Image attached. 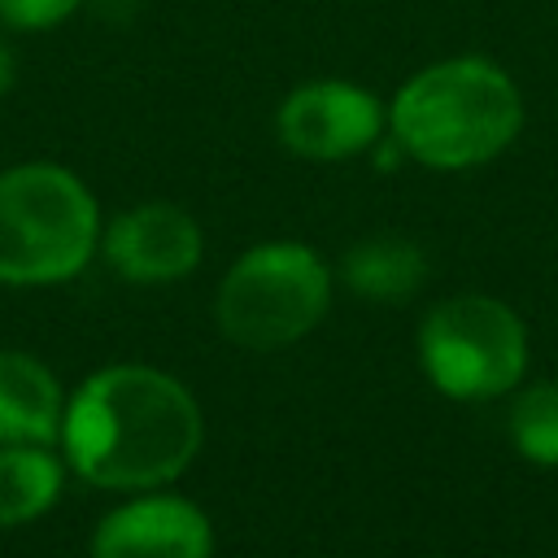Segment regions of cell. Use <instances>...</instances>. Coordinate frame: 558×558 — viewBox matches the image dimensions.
<instances>
[{"instance_id":"9","label":"cell","mask_w":558,"mask_h":558,"mask_svg":"<svg viewBox=\"0 0 558 558\" xmlns=\"http://www.w3.org/2000/svg\"><path fill=\"white\" fill-rule=\"evenodd\" d=\"M65 397L52 371L17 349H0V445H52Z\"/></svg>"},{"instance_id":"8","label":"cell","mask_w":558,"mask_h":558,"mask_svg":"<svg viewBox=\"0 0 558 558\" xmlns=\"http://www.w3.org/2000/svg\"><path fill=\"white\" fill-rule=\"evenodd\" d=\"M87 558H214V527L201 506L148 493L96 523Z\"/></svg>"},{"instance_id":"7","label":"cell","mask_w":558,"mask_h":558,"mask_svg":"<svg viewBox=\"0 0 558 558\" xmlns=\"http://www.w3.org/2000/svg\"><path fill=\"white\" fill-rule=\"evenodd\" d=\"M100 248H105V262L126 283H174L196 270L205 240L187 209L170 201H148V205L122 209L105 227Z\"/></svg>"},{"instance_id":"3","label":"cell","mask_w":558,"mask_h":558,"mask_svg":"<svg viewBox=\"0 0 558 558\" xmlns=\"http://www.w3.org/2000/svg\"><path fill=\"white\" fill-rule=\"evenodd\" d=\"M100 248V209L87 183L57 161L0 170V283L44 288L74 279Z\"/></svg>"},{"instance_id":"4","label":"cell","mask_w":558,"mask_h":558,"mask_svg":"<svg viewBox=\"0 0 558 558\" xmlns=\"http://www.w3.org/2000/svg\"><path fill=\"white\" fill-rule=\"evenodd\" d=\"M331 305L323 257L296 240H270L231 262L218 283V327L240 349H283L314 331Z\"/></svg>"},{"instance_id":"12","label":"cell","mask_w":558,"mask_h":558,"mask_svg":"<svg viewBox=\"0 0 558 558\" xmlns=\"http://www.w3.org/2000/svg\"><path fill=\"white\" fill-rule=\"evenodd\" d=\"M510 436L527 462L558 466V384H532L514 397Z\"/></svg>"},{"instance_id":"13","label":"cell","mask_w":558,"mask_h":558,"mask_svg":"<svg viewBox=\"0 0 558 558\" xmlns=\"http://www.w3.org/2000/svg\"><path fill=\"white\" fill-rule=\"evenodd\" d=\"M87 0H0V22L13 31H52Z\"/></svg>"},{"instance_id":"10","label":"cell","mask_w":558,"mask_h":558,"mask_svg":"<svg viewBox=\"0 0 558 558\" xmlns=\"http://www.w3.org/2000/svg\"><path fill=\"white\" fill-rule=\"evenodd\" d=\"M427 275V257L405 235H366L340 257V279L371 301H401Z\"/></svg>"},{"instance_id":"1","label":"cell","mask_w":558,"mask_h":558,"mask_svg":"<svg viewBox=\"0 0 558 558\" xmlns=\"http://www.w3.org/2000/svg\"><path fill=\"white\" fill-rule=\"evenodd\" d=\"M201 436V405L174 375L157 366H105L65 401L57 440L78 480L140 493L179 480Z\"/></svg>"},{"instance_id":"14","label":"cell","mask_w":558,"mask_h":558,"mask_svg":"<svg viewBox=\"0 0 558 558\" xmlns=\"http://www.w3.org/2000/svg\"><path fill=\"white\" fill-rule=\"evenodd\" d=\"M17 83V61H13V48L0 44V96H9V87Z\"/></svg>"},{"instance_id":"5","label":"cell","mask_w":558,"mask_h":558,"mask_svg":"<svg viewBox=\"0 0 558 558\" xmlns=\"http://www.w3.org/2000/svg\"><path fill=\"white\" fill-rule=\"evenodd\" d=\"M427 379L458 401H488L519 384L527 336L510 305L493 296H449L418 327Z\"/></svg>"},{"instance_id":"2","label":"cell","mask_w":558,"mask_h":558,"mask_svg":"<svg viewBox=\"0 0 558 558\" xmlns=\"http://www.w3.org/2000/svg\"><path fill=\"white\" fill-rule=\"evenodd\" d=\"M523 126L514 78L488 57H449L414 78L388 105V131L405 157L432 170L493 161Z\"/></svg>"},{"instance_id":"6","label":"cell","mask_w":558,"mask_h":558,"mask_svg":"<svg viewBox=\"0 0 558 558\" xmlns=\"http://www.w3.org/2000/svg\"><path fill=\"white\" fill-rule=\"evenodd\" d=\"M388 126L384 105L344 78H314L283 96L275 131L288 153L305 161H344L379 144Z\"/></svg>"},{"instance_id":"11","label":"cell","mask_w":558,"mask_h":558,"mask_svg":"<svg viewBox=\"0 0 558 558\" xmlns=\"http://www.w3.org/2000/svg\"><path fill=\"white\" fill-rule=\"evenodd\" d=\"M61 493V462L48 445H0V527L39 519Z\"/></svg>"}]
</instances>
